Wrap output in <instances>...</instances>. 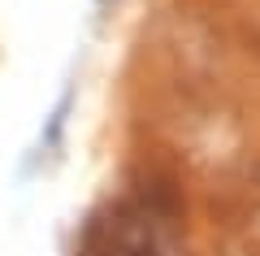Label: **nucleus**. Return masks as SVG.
Segmentation results:
<instances>
[{"label": "nucleus", "mask_w": 260, "mask_h": 256, "mask_svg": "<svg viewBox=\"0 0 260 256\" xmlns=\"http://www.w3.org/2000/svg\"><path fill=\"white\" fill-rule=\"evenodd\" d=\"M70 100H74V96L65 92L61 100H56V109L48 113V130H44V139H39V148H48V152H52V148H61V130H65V113H70Z\"/></svg>", "instance_id": "f257e3e1"}]
</instances>
